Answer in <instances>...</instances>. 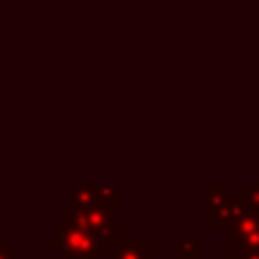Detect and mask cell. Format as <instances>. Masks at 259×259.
Instances as JSON below:
<instances>
[{"label":"cell","instance_id":"cell-6","mask_svg":"<svg viewBox=\"0 0 259 259\" xmlns=\"http://www.w3.org/2000/svg\"><path fill=\"white\" fill-rule=\"evenodd\" d=\"M207 248V239L198 237H182L175 246V259H198V252Z\"/></svg>","mask_w":259,"mask_h":259},{"label":"cell","instance_id":"cell-8","mask_svg":"<svg viewBox=\"0 0 259 259\" xmlns=\"http://www.w3.org/2000/svg\"><path fill=\"white\" fill-rule=\"evenodd\" d=\"M0 259H25L7 237H0Z\"/></svg>","mask_w":259,"mask_h":259},{"label":"cell","instance_id":"cell-10","mask_svg":"<svg viewBox=\"0 0 259 259\" xmlns=\"http://www.w3.org/2000/svg\"><path fill=\"white\" fill-rule=\"evenodd\" d=\"M198 259H209V257H198Z\"/></svg>","mask_w":259,"mask_h":259},{"label":"cell","instance_id":"cell-7","mask_svg":"<svg viewBox=\"0 0 259 259\" xmlns=\"http://www.w3.org/2000/svg\"><path fill=\"white\" fill-rule=\"evenodd\" d=\"M98 198H100V205L105 209H116V207L125 205V189L123 187H105V184H98Z\"/></svg>","mask_w":259,"mask_h":259},{"label":"cell","instance_id":"cell-1","mask_svg":"<svg viewBox=\"0 0 259 259\" xmlns=\"http://www.w3.org/2000/svg\"><path fill=\"white\" fill-rule=\"evenodd\" d=\"M50 243L66 259H105V246L94 232L68 225L50 228Z\"/></svg>","mask_w":259,"mask_h":259},{"label":"cell","instance_id":"cell-5","mask_svg":"<svg viewBox=\"0 0 259 259\" xmlns=\"http://www.w3.org/2000/svg\"><path fill=\"white\" fill-rule=\"evenodd\" d=\"M68 205L77 207V209L103 207L98 198V184H75V187H71V202Z\"/></svg>","mask_w":259,"mask_h":259},{"label":"cell","instance_id":"cell-9","mask_svg":"<svg viewBox=\"0 0 259 259\" xmlns=\"http://www.w3.org/2000/svg\"><path fill=\"white\" fill-rule=\"evenodd\" d=\"M34 259H50V257H34Z\"/></svg>","mask_w":259,"mask_h":259},{"label":"cell","instance_id":"cell-3","mask_svg":"<svg viewBox=\"0 0 259 259\" xmlns=\"http://www.w3.org/2000/svg\"><path fill=\"white\" fill-rule=\"evenodd\" d=\"M62 223L59 225H68V228H82L87 232H94L100 239V234L107 232L109 228H114V211L105 209V207H96V209H77L73 205H64L62 211Z\"/></svg>","mask_w":259,"mask_h":259},{"label":"cell","instance_id":"cell-2","mask_svg":"<svg viewBox=\"0 0 259 259\" xmlns=\"http://www.w3.org/2000/svg\"><path fill=\"white\" fill-rule=\"evenodd\" d=\"M207 228H225L234 223L239 214L246 209V202L221 187H207Z\"/></svg>","mask_w":259,"mask_h":259},{"label":"cell","instance_id":"cell-4","mask_svg":"<svg viewBox=\"0 0 259 259\" xmlns=\"http://www.w3.org/2000/svg\"><path fill=\"white\" fill-rule=\"evenodd\" d=\"M105 259H155V248H150L141 237L125 239L112 255H105Z\"/></svg>","mask_w":259,"mask_h":259}]
</instances>
